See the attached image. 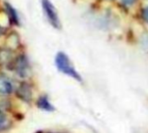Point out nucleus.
<instances>
[{
    "label": "nucleus",
    "mask_w": 148,
    "mask_h": 133,
    "mask_svg": "<svg viewBox=\"0 0 148 133\" xmlns=\"http://www.w3.org/2000/svg\"><path fill=\"white\" fill-rule=\"evenodd\" d=\"M55 64L59 72L69 76L76 81L82 82V78L72 64L69 57L64 52H58L55 58Z\"/></svg>",
    "instance_id": "f257e3e1"
},
{
    "label": "nucleus",
    "mask_w": 148,
    "mask_h": 133,
    "mask_svg": "<svg viewBox=\"0 0 148 133\" xmlns=\"http://www.w3.org/2000/svg\"><path fill=\"white\" fill-rule=\"evenodd\" d=\"M42 8L49 24L56 29H61L62 23L56 8L50 0H42Z\"/></svg>",
    "instance_id": "f03ea898"
},
{
    "label": "nucleus",
    "mask_w": 148,
    "mask_h": 133,
    "mask_svg": "<svg viewBox=\"0 0 148 133\" xmlns=\"http://www.w3.org/2000/svg\"><path fill=\"white\" fill-rule=\"evenodd\" d=\"M11 68L21 78H27L30 75L31 73L29 62L24 55H21L15 58L11 65Z\"/></svg>",
    "instance_id": "7ed1b4c3"
},
{
    "label": "nucleus",
    "mask_w": 148,
    "mask_h": 133,
    "mask_svg": "<svg viewBox=\"0 0 148 133\" xmlns=\"http://www.w3.org/2000/svg\"><path fill=\"white\" fill-rule=\"evenodd\" d=\"M16 95L18 99L23 102L29 103L32 100V88L31 86L27 82H22L16 88Z\"/></svg>",
    "instance_id": "20e7f679"
},
{
    "label": "nucleus",
    "mask_w": 148,
    "mask_h": 133,
    "mask_svg": "<svg viewBox=\"0 0 148 133\" xmlns=\"http://www.w3.org/2000/svg\"><path fill=\"white\" fill-rule=\"evenodd\" d=\"M13 89L14 87L11 80L3 75H0V94L10 95L13 92Z\"/></svg>",
    "instance_id": "39448f33"
},
{
    "label": "nucleus",
    "mask_w": 148,
    "mask_h": 133,
    "mask_svg": "<svg viewBox=\"0 0 148 133\" xmlns=\"http://www.w3.org/2000/svg\"><path fill=\"white\" fill-rule=\"evenodd\" d=\"M4 9H5V12L8 15V18L10 23L12 25H19V16L18 14L16 12V10H15L14 7H12L9 3H4Z\"/></svg>",
    "instance_id": "423d86ee"
},
{
    "label": "nucleus",
    "mask_w": 148,
    "mask_h": 133,
    "mask_svg": "<svg viewBox=\"0 0 148 133\" xmlns=\"http://www.w3.org/2000/svg\"><path fill=\"white\" fill-rule=\"evenodd\" d=\"M15 59L12 57L11 51L7 48L0 49V64L7 67H11Z\"/></svg>",
    "instance_id": "0eeeda50"
},
{
    "label": "nucleus",
    "mask_w": 148,
    "mask_h": 133,
    "mask_svg": "<svg viewBox=\"0 0 148 133\" xmlns=\"http://www.w3.org/2000/svg\"><path fill=\"white\" fill-rule=\"evenodd\" d=\"M36 106L39 109L45 111V112H53L55 111V107L53 106V105L49 102V98L47 95H42L41 97H39V99L37 100L36 102Z\"/></svg>",
    "instance_id": "6e6552de"
},
{
    "label": "nucleus",
    "mask_w": 148,
    "mask_h": 133,
    "mask_svg": "<svg viewBox=\"0 0 148 133\" xmlns=\"http://www.w3.org/2000/svg\"><path fill=\"white\" fill-rule=\"evenodd\" d=\"M8 124H9V121H8L6 115L0 110V130L5 129Z\"/></svg>",
    "instance_id": "1a4fd4ad"
},
{
    "label": "nucleus",
    "mask_w": 148,
    "mask_h": 133,
    "mask_svg": "<svg viewBox=\"0 0 148 133\" xmlns=\"http://www.w3.org/2000/svg\"><path fill=\"white\" fill-rule=\"evenodd\" d=\"M141 16H142L143 20H144L146 23H148V6L145 7V8L142 10V11H141Z\"/></svg>",
    "instance_id": "9d476101"
},
{
    "label": "nucleus",
    "mask_w": 148,
    "mask_h": 133,
    "mask_svg": "<svg viewBox=\"0 0 148 133\" xmlns=\"http://www.w3.org/2000/svg\"><path fill=\"white\" fill-rule=\"evenodd\" d=\"M136 1H137V0H121L122 3L125 4V5H127V6H131V5H133L134 3H136Z\"/></svg>",
    "instance_id": "9b49d317"
},
{
    "label": "nucleus",
    "mask_w": 148,
    "mask_h": 133,
    "mask_svg": "<svg viewBox=\"0 0 148 133\" xmlns=\"http://www.w3.org/2000/svg\"><path fill=\"white\" fill-rule=\"evenodd\" d=\"M1 32H2V29L0 28V34H1Z\"/></svg>",
    "instance_id": "f8f14e48"
}]
</instances>
